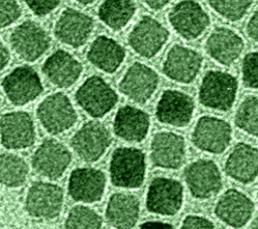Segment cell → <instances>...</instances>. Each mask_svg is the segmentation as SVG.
<instances>
[{"mask_svg":"<svg viewBox=\"0 0 258 229\" xmlns=\"http://www.w3.org/2000/svg\"><path fill=\"white\" fill-rule=\"evenodd\" d=\"M254 208V203L248 196L236 189H229L217 202L215 214L225 224L240 228L249 222Z\"/></svg>","mask_w":258,"mask_h":229,"instance_id":"obj_23","label":"cell"},{"mask_svg":"<svg viewBox=\"0 0 258 229\" xmlns=\"http://www.w3.org/2000/svg\"><path fill=\"white\" fill-rule=\"evenodd\" d=\"M169 37L167 28L151 16H143L128 35V43L140 56L151 59L156 55Z\"/></svg>","mask_w":258,"mask_h":229,"instance_id":"obj_9","label":"cell"},{"mask_svg":"<svg viewBox=\"0 0 258 229\" xmlns=\"http://www.w3.org/2000/svg\"><path fill=\"white\" fill-rule=\"evenodd\" d=\"M168 20L172 28L187 40L201 36L211 22L208 13L195 0H182L174 5Z\"/></svg>","mask_w":258,"mask_h":229,"instance_id":"obj_11","label":"cell"},{"mask_svg":"<svg viewBox=\"0 0 258 229\" xmlns=\"http://www.w3.org/2000/svg\"><path fill=\"white\" fill-rule=\"evenodd\" d=\"M140 202L132 194H113L107 204L105 216L107 222L115 228L126 229L135 226L139 219Z\"/></svg>","mask_w":258,"mask_h":229,"instance_id":"obj_28","label":"cell"},{"mask_svg":"<svg viewBox=\"0 0 258 229\" xmlns=\"http://www.w3.org/2000/svg\"><path fill=\"white\" fill-rule=\"evenodd\" d=\"M9 42L21 60L30 63L46 52L50 46V37L41 25L33 20H25L13 29Z\"/></svg>","mask_w":258,"mask_h":229,"instance_id":"obj_5","label":"cell"},{"mask_svg":"<svg viewBox=\"0 0 258 229\" xmlns=\"http://www.w3.org/2000/svg\"><path fill=\"white\" fill-rule=\"evenodd\" d=\"M36 115L42 127L52 135L66 132L78 120L77 111L62 93H54L44 98L37 107Z\"/></svg>","mask_w":258,"mask_h":229,"instance_id":"obj_4","label":"cell"},{"mask_svg":"<svg viewBox=\"0 0 258 229\" xmlns=\"http://www.w3.org/2000/svg\"><path fill=\"white\" fill-rule=\"evenodd\" d=\"M21 12L17 0H0V29L15 22L21 16Z\"/></svg>","mask_w":258,"mask_h":229,"instance_id":"obj_35","label":"cell"},{"mask_svg":"<svg viewBox=\"0 0 258 229\" xmlns=\"http://www.w3.org/2000/svg\"><path fill=\"white\" fill-rule=\"evenodd\" d=\"M1 105H2V98H1V94H0V109H1Z\"/></svg>","mask_w":258,"mask_h":229,"instance_id":"obj_44","label":"cell"},{"mask_svg":"<svg viewBox=\"0 0 258 229\" xmlns=\"http://www.w3.org/2000/svg\"><path fill=\"white\" fill-rule=\"evenodd\" d=\"M136 11L133 0H104L98 9L100 20L112 30L124 28Z\"/></svg>","mask_w":258,"mask_h":229,"instance_id":"obj_29","label":"cell"},{"mask_svg":"<svg viewBox=\"0 0 258 229\" xmlns=\"http://www.w3.org/2000/svg\"><path fill=\"white\" fill-rule=\"evenodd\" d=\"M41 70L50 84L57 88H69L81 77L83 66L69 51L57 49L45 60Z\"/></svg>","mask_w":258,"mask_h":229,"instance_id":"obj_22","label":"cell"},{"mask_svg":"<svg viewBox=\"0 0 258 229\" xmlns=\"http://www.w3.org/2000/svg\"><path fill=\"white\" fill-rule=\"evenodd\" d=\"M62 189L51 183L36 182L25 197V210L35 219L51 220L58 216L63 206Z\"/></svg>","mask_w":258,"mask_h":229,"instance_id":"obj_6","label":"cell"},{"mask_svg":"<svg viewBox=\"0 0 258 229\" xmlns=\"http://www.w3.org/2000/svg\"><path fill=\"white\" fill-rule=\"evenodd\" d=\"M247 34L256 42H258V9L255 10L247 23Z\"/></svg>","mask_w":258,"mask_h":229,"instance_id":"obj_38","label":"cell"},{"mask_svg":"<svg viewBox=\"0 0 258 229\" xmlns=\"http://www.w3.org/2000/svg\"><path fill=\"white\" fill-rule=\"evenodd\" d=\"M202 66L203 58L197 50L181 44H174L166 54L162 72L174 82L188 84L197 78Z\"/></svg>","mask_w":258,"mask_h":229,"instance_id":"obj_17","label":"cell"},{"mask_svg":"<svg viewBox=\"0 0 258 229\" xmlns=\"http://www.w3.org/2000/svg\"><path fill=\"white\" fill-rule=\"evenodd\" d=\"M232 128L230 124L217 117H201L191 134L194 144L210 153H222L230 144Z\"/></svg>","mask_w":258,"mask_h":229,"instance_id":"obj_14","label":"cell"},{"mask_svg":"<svg viewBox=\"0 0 258 229\" xmlns=\"http://www.w3.org/2000/svg\"><path fill=\"white\" fill-rule=\"evenodd\" d=\"M28 173V164L23 157L10 152L0 154V185L19 188L25 184Z\"/></svg>","mask_w":258,"mask_h":229,"instance_id":"obj_30","label":"cell"},{"mask_svg":"<svg viewBox=\"0 0 258 229\" xmlns=\"http://www.w3.org/2000/svg\"><path fill=\"white\" fill-rule=\"evenodd\" d=\"M105 174L93 167H78L69 179V194L77 202L95 203L100 201L106 190Z\"/></svg>","mask_w":258,"mask_h":229,"instance_id":"obj_20","label":"cell"},{"mask_svg":"<svg viewBox=\"0 0 258 229\" xmlns=\"http://www.w3.org/2000/svg\"><path fill=\"white\" fill-rule=\"evenodd\" d=\"M150 9L160 10L165 7L171 0H142Z\"/></svg>","mask_w":258,"mask_h":229,"instance_id":"obj_40","label":"cell"},{"mask_svg":"<svg viewBox=\"0 0 258 229\" xmlns=\"http://www.w3.org/2000/svg\"><path fill=\"white\" fill-rule=\"evenodd\" d=\"M102 224V217L94 209L83 205L73 207L64 221V227L70 229H99Z\"/></svg>","mask_w":258,"mask_h":229,"instance_id":"obj_32","label":"cell"},{"mask_svg":"<svg viewBox=\"0 0 258 229\" xmlns=\"http://www.w3.org/2000/svg\"><path fill=\"white\" fill-rule=\"evenodd\" d=\"M235 123L246 133L258 136V97L249 96L242 101L236 111Z\"/></svg>","mask_w":258,"mask_h":229,"instance_id":"obj_31","label":"cell"},{"mask_svg":"<svg viewBox=\"0 0 258 229\" xmlns=\"http://www.w3.org/2000/svg\"><path fill=\"white\" fill-rule=\"evenodd\" d=\"M238 91L237 79L226 72L209 71L199 90L200 102L211 109L227 111L232 108Z\"/></svg>","mask_w":258,"mask_h":229,"instance_id":"obj_2","label":"cell"},{"mask_svg":"<svg viewBox=\"0 0 258 229\" xmlns=\"http://www.w3.org/2000/svg\"><path fill=\"white\" fill-rule=\"evenodd\" d=\"M215 227L211 220L198 215H187L181 223L182 229H212Z\"/></svg>","mask_w":258,"mask_h":229,"instance_id":"obj_37","label":"cell"},{"mask_svg":"<svg viewBox=\"0 0 258 229\" xmlns=\"http://www.w3.org/2000/svg\"><path fill=\"white\" fill-rule=\"evenodd\" d=\"M184 180L192 197L201 200L215 196L222 188L218 165L210 159H198L184 169Z\"/></svg>","mask_w":258,"mask_h":229,"instance_id":"obj_15","label":"cell"},{"mask_svg":"<svg viewBox=\"0 0 258 229\" xmlns=\"http://www.w3.org/2000/svg\"><path fill=\"white\" fill-rule=\"evenodd\" d=\"M195 103L190 96L177 90H166L156 105L159 122L175 127L187 125L192 117Z\"/></svg>","mask_w":258,"mask_h":229,"instance_id":"obj_21","label":"cell"},{"mask_svg":"<svg viewBox=\"0 0 258 229\" xmlns=\"http://www.w3.org/2000/svg\"><path fill=\"white\" fill-rule=\"evenodd\" d=\"M159 84L157 73L139 62L133 63L119 83V90L131 101L145 104L155 93Z\"/></svg>","mask_w":258,"mask_h":229,"instance_id":"obj_13","label":"cell"},{"mask_svg":"<svg viewBox=\"0 0 258 229\" xmlns=\"http://www.w3.org/2000/svg\"><path fill=\"white\" fill-rule=\"evenodd\" d=\"M150 159L157 167L166 169L180 167L185 159L184 138L169 131L156 133L151 140Z\"/></svg>","mask_w":258,"mask_h":229,"instance_id":"obj_19","label":"cell"},{"mask_svg":"<svg viewBox=\"0 0 258 229\" xmlns=\"http://www.w3.org/2000/svg\"><path fill=\"white\" fill-rule=\"evenodd\" d=\"M125 56V48L117 40L106 35L95 38L87 52L88 61L108 74L115 73L123 64Z\"/></svg>","mask_w":258,"mask_h":229,"instance_id":"obj_27","label":"cell"},{"mask_svg":"<svg viewBox=\"0 0 258 229\" xmlns=\"http://www.w3.org/2000/svg\"><path fill=\"white\" fill-rule=\"evenodd\" d=\"M242 79L246 87L258 89V51L245 55L242 64Z\"/></svg>","mask_w":258,"mask_h":229,"instance_id":"obj_34","label":"cell"},{"mask_svg":"<svg viewBox=\"0 0 258 229\" xmlns=\"http://www.w3.org/2000/svg\"><path fill=\"white\" fill-rule=\"evenodd\" d=\"M149 126L148 114L129 105L118 109L113 122L114 133L119 138L130 142L143 141L148 134Z\"/></svg>","mask_w":258,"mask_h":229,"instance_id":"obj_25","label":"cell"},{"mask_svg":"<svg viewBox=\"0 0 258 229\" xmlns=\"http://www.w3.org/2000/svg\"><path fill=\"white\" fill-rule=\"evenodd\" d=\"M10 61V53L6 45L0 39V72L6 68Z\"/></svg>","mask_w":258,"mask_h":229,"instance_id":"obj_39","label":"cell"},{"mask_svg":"<svg viewBox=\"0 0 258 229\" xmlns=\"http://www.w3.org/2000/svg\"><path fill=\"white\" fill-rule=\"evenodd\" d=\"M1 85L7 99L15 106L32 102L43 91L38 74L29 66H19L12 70L5 76Z\"/></svg>","mask_w":258,"mask_h":229,"instance_id":"obj_7","label":"cell"},{"mask_svg":"<svg viewBox=\"0 0 258 229\" xmlns=\"http://www.w3.org/2000/svg\"><path fill=\"white\" fill-rule=\"evenodd\" d=\"M146 162L144 152L136 147H118L110 160V178L115 187L137 189L144 182Z\"/></svg>","mask_w":258,"mask_h":229,"instance_id":"obj_1","label":"cell"},{"mask_svg":"<svg viewBox=\"0 0 258 229\" xmlns=\"http://www.w3.org/2000/svg\"><path fill=\"white\" fill-rule=\"evenodd\" d=\"M93 29L91 16L74 8H66L55 21L54 35L63 44L78 48L87 42Z\"/></svg>","mask_w":258,"mask_h":229,"instance_id":"obj_18","label":"cell"},{"mask_svg":"<svg viewBox=\"0 0 258 229\" xmlns=\"http://www.w3.org/2000/svg\"><path fill=\"white\" fill-rule=\"evenodd\" d=\"M205 48L213 60L221 65L230 66L241 55L244 40L234 30L218 27L207 38Z\"/></svg>","mask_w":258,"mask_h":229,"instance_id":"obj_24","label":"cell"},{"mask_svg":"<svg viewBox=\"0 0 258 229\" xmlns=\"http://www.w3.org/2000/svg\"><path fill=\"white\" fill-rule=\"evenodd\" d=\"M72 161L68 147L54 139H45L33 152L31 164L35 173L49 180L60 178Z\"/></svg>","mask_w":258,"mask_h":229,"instance_id":"obj_12","label":"cell"},{"mask_svg":"<svg viewBox=\"0 0 258 229\" xmlns=\"http://www.w3.org/2000/svg\"><path fill=\"white\" fill-rule=\"evenodd\" d=\"M78 3L83 4V5H89L91 3H93L95 0H76Z\"/></svg>","mask_w":258,"mask_h":229,"instance_id":"obj_42","label":"cell"},{"mask_svg":"<svg viewBox=\"0 0 258 229\" xmlns=\"http://www.w3.org/2000/svg\"><path fill=\"white\" fill-rule=\"evenodd\" d=\"M183 201L182 185L174 179L154 178L147 190L146 208L149 212L162 215H175Z\"/></svg>","mask_w":258,"mask_h":229,"instance_id":"obj_8","label":"cell"},{"mask_svg":"<svg viewBox=\"0 0 258 229\" xmlns=\"http://www.w3.org/2000/svg\"><path fill=\"white\" fill-rule=\"evenodd\" d=\"M76 101L91 117L101 118L115 107L118 95L103 78L91 76L77 90Z\"/></svg>","mask_w":258,"mask_h":229,"instance_id":"obj_3","label":"cell"},{"mask_svg":"<svg viewBox=\"0 0 258 229\" xmlns=\"http://www.w3.org/2000/svg\"><path fill=\"white\" fill-rule=\"evenodd\" d=\"M27 7L37 16L51 13L60 3V0H24Z\"/></svg>","mask_w":258,"mask_h":229,"instance_id":"obj_36","label":"cell"},{"mask_svg":"<svg viewBox=\"0 0 258 229\" xmlns=\"http://www.w3.org/2000/svg\"><path fill=\"white\" fill-rule=\"evenodd\" d=\"M251 228H258V216L252 221V223L250 224Z\"/></svg>","mask_w":258,"mask_h":229,"instance_id":"obj_43","label":"cell"},{"mask_svg":"<svg viewBox=\"0 0 258 229\" xmlns=\"http://www.w3.org/2000/svg\"><path fill=\"white\" fill-rule=\"evenodd\" d=\"M225 171L242 184L253 182L258 176V148L244 142L237 143L228 155Z\"/></svg>","mask_w":258,"mask_h":229,"instance_id":"obj_26","label":"cell"},{"mask_svg":"<svg viewBox=\"0 0 258 229\" xmlns=\"http://www.w3.org/2000/svg\"><path fill=\"white\" fill-rule=\"evenodd\" d=\"M0 141L7 149H24L35 141V127L31 116L14 111L0 118Z\"/></svg>","mask_w":258,"mask_h":229,"instance_id":"obj_16","label":"cell"},{"mask_svg":"<svg viewBox=\"0 0 258 229\" xmlns=\"http://www.w3.org/2000/svg\"><path fill=\"white\" fill-rule=\"evenodd\" d=\"M111 140L110 131L103 123L89 121L75 133L71 145L80 158L94 162L106 153Z\"/></svg>","mask_w":258,"mask_h":229,"instance_id":"obj_10","label":"cell"},{"mask_svg":"<svg viewBox=\"0 0 258 229\" xmlns=\"http://www.w3.org/2000/svg\"><path fill=\"white\" fill-rule=\"evenodd\" d=\"M140 228H173V226L169 223L161 222V221H147L140 225Z\"/></svg>","mask_w":258,"mask_h":229,"instance_id":"obj_41","label":"cell"},{"mask_svg":"<svg viewBox=\"0 0 258 229\" xmlns=\"http://www.w3.org/2000/svg\"><path fill=\"white\" fill-rule=\"evenodd\" d=\"M254 0H209L212 9L230 21L240 20L249 10Z\"/></svg>","mask_w":258,"mask_h":229,"instance_id":"obj_33","label":"cell"}]
</instances>
